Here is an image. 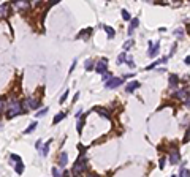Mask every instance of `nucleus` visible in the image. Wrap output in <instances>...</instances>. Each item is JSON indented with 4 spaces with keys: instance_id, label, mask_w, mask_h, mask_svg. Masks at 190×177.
I'll return each instance as SVG.
<instances>
[{
    "instance_id": "obj_1",
    "label": "nucleus",
    "mask_w": 190,
    "mask_h": 177,
    "mask_svg": "<svg viewBox=\"0 0 190 177\" xmlns=\"http://www.w3.org/2000/svg\"><path fill=\"white\" fill-rule=\"evenodd\" d=\"M22 112H24V108H22V104H21L19 100L13 98V100H11V101L7 104V111H5V114H7L8 119H11V117H16V116H19V114H22Z\"/></svg>"
},
{
    "instance_id": "obj_2",
    "label": "nucleus",
    "mask_w": 190,
    "mask_h": 177,
    "mask_svg": "<svg viewBox=\"0 0 190 177\" xmlns=\"http://www.w3.org/2000/svg\"><path fill=\"white\" fill-rule=\"evenodd\" d=\"M86 169H87V161H86L84 155H81V157L78 158V161L75 163V166H73V172H75L76 176H78V174L84 172Z\"/></svg>"
},
{
    "instance_id": "obj_3",
    "label": "nucleus",
    "mask_w": 190,
    "mask_h": 177,
    "mask_svg": "<svg viewBox=\"0 0 190 177\" xmlns=\"http://www.w3.org/2000/svg\"><path fill=\"white\" fill-rule=\"evenodd\" d=\"M122 82H124V78H111L108 82H105V85H106V88H114L117 85H120Z\"/></svg>"
},
{
    "instance_id": "obj_4",
    "label": "nucleus",
    "mask_w": 190,
    "mask_h": 177,
    "mask_svg": "<svg viewBox=\"0 0 190 177\" xmlns=\"http://www.w3.org/2000/svg\"><path fill=\"white\" fill-rule=\"evenodd\" d=\"M106 63H108V60H106V59H102V60L97 63V67H95V71L102 73V75H103V73H106V71H108V65H106Z\"/></svg>"
},
{
    "instance_id": "obj_5",
    "label": "nucleus",
    "mask_w": 190,
    "mask_h": 177,
    "mask_svg": "<svg viewBox=\"0 0 190 177\" xmlns=\"http://www.w3.org/2000/svg\"><path fill=\"white\" fill-rule=\"evenodd\" d=\"M40 106H41V103L35 98H27V101H25V108H29V109H38Z\"/></svg>"
},
{
    "instance_id": "obj_6",
    "label": "nucleus",
    "mask_w": 190,
    "mask_h": 177,
    "mask_svg": "<svg viewBox=\"0 0 190 177\" xmlns=\"http://www.w3.org/2000/svg\"><path fill=\"white\" fill-rule=\"evenodd\" d=\"M159 51H160V44H159V41H157L155 44L149 43V55H151V57H155V55L159 54Z\"/></svg>"
},
{
    "instance_id": "obj_7",
    "label": "nucleus",
    "mask_w": 190,
    "mask_h": 177,
    "mask_svg": "<svg viewBox=\"0 0 190 177\" xmlns=\"http://www.w3.org/2000/svg\"><path fill=\"white\" fill-rule=\"evenodd\" d=\"M179 158H181V155H179V152H177V149H176V147H173V152L170 153V163L171 164H176L177 161H179Z\"/></svg>"
},
{
    "instance_id": "obj_8",
    "label": "nucleus",
    "mask_w": 190,
    "mask_h": 177,
    "mask_svg": "<svg viewBox=\"0 0 190 177\" xmlns=\"http://www.w3.org/2000/svg\"><path fill=\"white\" fill-rule=\"evenodd\" d=\"M94 111H95V112H98L100 116H102V117H105V119H109V112L106 111V109H103V108H95Z\"/></svg>"
},
{
    "instance_id": "obj_9",
    "label": "nucleus",
    "mask_w": 190,
    "mask_h": 177,
    "mask_svg": "<svg viewBox=\"0 0 190 177\" xmlns=\"http://www.w3.org/2000/svg\"><path fill=\"white\" fill-rule=\"evenodd\" d=\"M138 87H139V82L138 81H133V82H130V84L127 85V92L132 93L133 90H135V88H138Z\"/></svg>"
},
{
    "instance_id": "obj_10",
    "label": "nucleus",
    "mask_w": 190,
    "mask_h": 177,
    "mask_svg": "<svg viewBox=\"0 0 190 177\" xmlns=\"http://www.w3.org/2000/svg\"><path fill=\"white\" fill-rule=\"evenodd\" d=\"M138 24H139V19H138V17L132 19V24H130V29H128V33H130V35H132V33H133V30H135V29L138 27Z\"/></svg>"
},
{
    "instance_id": "obj_11",
    "label": "nucleus",
    "mask_w": 190,
    "mask_h": 177,
    "mask_svg": "<svg viewBox=\"0 0 190 177\" xmlns=\"http://www.w3.org/2000/svg\"><path fill=\"white\" fill-rule=\"evenodd\" d=\"M67 160H68V155L65 152H62L60 157H59V164H60V166H65V164H67Z\"/></svg>"
},
{
    "instance_id": "obj_12",
    "label": "nucleus",
    "mask_w": 190,
    "mask_h": 177,
    "mask_svg": "<svg viewBox=\"0 0 190 177\" xmlns=\"http://www.w3.org/2000/svg\"><path fill=\"white\" fill-rule=\"evenodd\" d=\"M14 171H16L17 174H22L24 172V164H22V161H16V168H14Z\"/></svg>"
},
{
    "instance_id": "obj_13",
    "label": "nucleus",
    "mask_w": 190,
    "mask_h": 177,
    "mask_svg": "<svg viewBox=\"0 0 190 177\" xmlns=\"http://www.w3.org/2000/svg\"><path fill=\"white\" fill-rule=\"evenodd\" d=\"M8 14V5H0V17H5Z\"/></svg>"
},
{
    "instance_id": "obj_14",
    "label": "nucleus",
    "mask_w": 190,
    "mask_h": 177,
    "mask_svg": "<svg viewBox=\"0 0 190 177\" xmlns=\"http://www.w3.org/2000/svg\"><path fill=\"white\" fill-rule=\"evenodd\" d=\"M103 29H105V32H106V33H108V37H109V38H114L116 32L112 30V29L109 27V25H103Z\"/></svg>"
},
{
    "instance_id": "obj_15",
    "label": "nucleus",
    "mask_w": 190,
    "mask_h": 177,
    "mask_svg": "<svg viewBox=\"0 0 190 177\" xmlns=\"http://www.w3.org/2000/svg\"><path fill=\"white\" fill-rule=\"evenodd\" d=\"M14 7H16L17 10H24V8L29 7V3L27 2H14Z\"/></svg>"
},
{
    "instance_id": "obj_16",
    "label": "nucleus",
    "mask_w": 190,
    "mask_h": 177,
    "mask_svg": "<svg viewBox=\"0 0 190 177\" xmlns=\"http://www.w3.org/2000/svg\"><path fill=\"white\" fill-rule=\"evenodd\" d=\"M49 146H51V141H48V142L44 144V147H41V155H44V157H46L48 152H49Z\"/></svg>"
},
{
    "instance_id": "obj_17",
    "label": "nucleus",
    "mask_w": 190,
    "mask_h": 177,
    "mask_svg": "<svg viewBox=\"0 0 190 177\" xmlns=\"http://www.w3.org/2000/svg\"><path fill=\"white\" fill-rule=\"evenodd\" d=\"M170 85H171V88H176V85H177V76H176V75H171V78H170Z\"/></svg>"
},
{
    "instance_id": "obj_18",
    "label": "nucleus",
    "mask_w": 190,
    "mask_h": 177,
    "mask_svg": "<svg viewBox=\"0 0 190 177\" xmlns=\"http://www.w3.org/2000/svg\"><path fill=\"white\" fill-rule=\"evenodd\" d=\"M65 116H67V114H65V112H60V114H57V116L54 117V120H52V123H59V122H60L62 119H65Z\"/></svg>"
},
{
    "instance_id": "obj_19",
    "label": "nucleus",
    "mask_w": 190,
    "mask_h": 177,
    "mask_svg": "<svg viewBox=\"0 0 190 177\" xmlns=\"http://www.w3.org/2000/svg\"><path fill=\"white\" fill-rule=\"evenodd\" d=\"M125 59H127V54H125V52H120V55L117 57V63L122 65L124 62H125Z\"/></svg>"
},
{
    "instance_id": "obj_20",
    "label": "nucleus",
    "mask_w": 190,
    "mask_h": 177,
    "mask_svg": "<svg viewBox=\"0 0 190 177\" xmlns=\"http://www.w3.org/2000/svg\"><path fill=\"white\" fill-rule=\"evenodd\" d=\"M35 128H37V122H32L30 125H29V128L25 130V131H24V133H25V134H29V133H32V131H33Z\"/></svg>"
},
{
    "instance_id": "obj_21",
    "label": "nucleus",
    "mask_w": 190,
    "mask_h": 177,
    "mask_svg": "<svg viewBox=\"0 0 190 177\" xmlns=\"http://www.w3.org/2000/svg\"><path fill=\"white\" fill-rule=\"evenodd\" d=\"M90 32H92L90 29H87V30H84V32H79L78 38H81V37H82V38H87V37H89V33H90Z\"/></svg>"
},
{
    "instance_id": "obj_22",
    "label": "nucleus",
    "mask_w": 190,
    "mask_h": 177,
    "mask_svg": "<svg viewBox=\"0 0 190 177\" xmlns=\"http://www.w3.org/2000/svg\"><path fill=\"white\" fill-rule=\"evenodd\" d=\"M111 78H112V75H111V73H109V71L103 73V81H105V82H108V81H109V79H111Z\"/></svg>"
},
{
    "instance_id": "obj_23",
    "label": "nucleus",
    "mask_w": 190,
    "mask_h": 177,
    "mask_svg": "<svg viewBox=\"0 0 190 177\" xmlns=\"http://www.w3.org/2000/svg\"><path fill=\"white\" fill-rule=\"evenodd\" d=\"M181 177H189V169L187 168H181Z\"/></svg>"
},
{
    "instance_id": "obj_24",
    "label": "nucleus",
    "mask_w": 190,
    "mask_h": 177,
    "mask_svg": "<svg viewBox=\"0 0 190 177\" xmlns=\"http://www.w3.org/2000/svg\"><path fill=\"white\" fill-rule=\"evenodd\" d=\"M92 68H94V62H92V60H87V62H86V70H87V71H90Z\"/></svg>"
},
{
    "instance_id": "obj_25",
    "label": "nucleus",
    "mask_w": 190,
    "mask_h": 177,
    "mask_svg": "<svg viewBox=\"0 0 190 177\" xmlns=\"http://www.w3.org/2000/svg\"><path fill=\"white\" fill-rule=\"evenodd\" d=\"M122 17H124L125 21H130V13H128L127 10H122Z\"/></svg>"
},
{
    "instance_id": "obj_26",
    "label": "nucleus",
    "mask_w": 190,
    "mask_h": 177,
    "mask_svg": "<svg viewBox=\"0 0 190 177\" xmlns=\"http://www.w3.org/2000/svg\"><path fill=\"white\" fill-rule=\"evenodd\" d=\"M52 176L54 177H62V174H60V171H59L57 168H52Z\"/></svg>"
},
{
    "instance_id": "obj_27",
    "label": "nucleus",
    "mask_w": 190,
    "mask_h": 177,
    "mask_svg": "<svg viewBox=\"0 0 190 177\" xmlns=\"http://www.w3.org/2000/svg\"><path fill=\"white\" fill-rule=\"evenodd\" d=\"M46 112H48V108L41 109V111H38V112H37V117H43V116H44V114H46Z\"/></svg>"
},
{
    "instance_id": "obj_28",
    "label": "nucleus",
    "mask_w": 190,
    "mask_h": 177,
    "mask_svg": "<svg viewBox=\"0 0 190 177\" xmlns=\"http://www.w3.org/2000/svg\"><path fill=\"white\" fill-rule=\"evenodd\" d=\"M132 44H133V41H132V40H130V41H127V43L124 44V49H128L130 46H132Z\"/></svg>"
},
{
    "instance_id": "obj_29",
    "label": "nucleus",
    "mask_w": 190,
    "mask_h": 177,
    "mask_svg": "<svg viewBox=\"0 0 190 177\" xmlns=\"http://www.w3.org/2000/svg\"><path fill=\"white\" fill-rule=\"evenodd\" d=\"M127 63H128L130 68H133V67H135V62H133V59H128V60H127Z\"/></svg>"
},
{
    "instance_id": "obj_30",
    "label": "nucleus",
    "mask_w": 190,
    "mask_h": 177,
    "mask_svg": "<svg viewBox=\"0 0 190 177\" xmlns=\"http://www.w3.org/2000/svg\"><path fill=\"white\" fill-rule=\"evenodd\" d=\"M67 96H68V90H67V92L64 93V95H62V98H60V103H64V101H65V98H67Z\"/></svg>"
},
{
    "instance_id": "obj_31",
    "label": "nucleus",
    "mask_w": 190,
    "mask_h": 177,
    "mask_svg": "<svg viewBox=\"0 0 190 177\" xmlns=\"http://www.w3.org/2000/svg\"><path fill=\"white\" fill-rule=\"evenodd\" d=\"M81 128H82V122H81V119L78 120V133H81Z\"/></svg>"
},
{
    "instance_id": "obj_32",
    "label": "nucleus",
    "mask_w": 190,
    "mask_h": 177,
    "mask_svg": "<svg viewBox=\"0 0 190 177\" xmlns=\"http://www.w3.org/2000/svg\"><path fill=\"white\" fill-rule=\"evenodd\" d=\"M3 106H5V101L2 98H0V112H2V111H3Z\"/></svg>"
},
{
    "instance_id": "obj_33",
    "label": "nucleus",
    "mask_w": 190,
    "mask_h": 177,
    "mask_svg": "<svg viewBox=\"0 0 190 177\" xmlns=\"http://www.w3.org/2000/svg\"><path fill=\"white\" fill-rule=\"evenodd\" d=\"M163 164H165V158H162V160H160V168H162V169H163V168H165V166H163Z\"/></svg>"
},
{
    "instance_id": "obj_34",
    "label": "nucleus",
    "mask_w": 190,
    "mask_h": 177,
    "mask_svg": "<svg viewBox=\"0 0 190 177\" xmlns=\"http://www.w3.org/2000/svg\"><path fill=\"white\" fill-rule=\"evenodd\" d=\"M41 147H43V146H41V141H38V142H37V149H41Z\"/></svg>"
},
{
    "instance_id": "obj_35",
    "label": "nucleus",
    "mask_w": 190,
    "mask_h": 177,
    "mask_svg": "<svg viewBox=\"0 0 190 177\" xmlns=\"http://www.w3.org/2000/svg\"><path fill=\"white\" fill-rule=\"evenodd\" d=\"M171 177H176V176H171Z\"/></svg>"
}]
</instances>
